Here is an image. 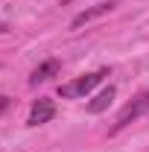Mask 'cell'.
<instances>
[{"instance_id":"cell-4","label":"cell","mask_w":149,"mask_h":152,"mask_svg":"<svg viewBox=\"0 0 149 152\" xmlns=\"http://www.w3.org/2000/svg\"><path fill=\"white\" fill-rule=\"evenodd\" d=\"M117 3H96V6H91V9H85V12H79L73 20H70V26L73 29H79L82 23H88V20H93V18H99V15H108Z\"/></svg>"},{"instance_id":"cell-1","label":"cell","mask_w":149,"mask_h":152,"mask_svg":"<svg viewBox=\"0 0 149 152\" xmlns=\"http://www.w3.org/2000/svg\"><path fill=\"white\" fill-rule=\"evenodd\" d=\"M105 76H108V70L102 67V70H93V73L79 76L73 82H64V85H58V96H64V99H79V96H85L88 91H93Z\"/></svg>"},{"instance_id":"cell-7","label":"cell","mask_w":149,"mask_h":152,"mask_svg":"<svg viewBox=\"0 0 149 152\" xmlns=\"http://www.w3.org/2000/svg\"><path fill=\"white\" fill-rule=\"evenodd\" d=\"M6 108H9V96L0 94V111H6Z\"/></svg>"},{"instance_id":"cell-2","label":"cell","mask_w":149,"mask_h":152,"mask_svg":"<svg viewBox=\"0 0 149 152\" xmlns=\"http://www.w3.org/2000/svg\"><path fill=\"white\" fill-rule=\"evenodd\" d=\"M146 111H149V91H140L137 96H131V102H126V105L120 108V114H117V123L111 126V134H117L120 129H126L129 123H134L137 117H143Z\"/></svg>"},{"instance_id":"cell-6","label":"cell","mask_w":149,"mask_h":152,"mask_svg":"<svg viewBox=\"0 0 149 152\" xmlns=\"http://www.w3.org/2000/svg\"><path fill=\"white\" fill-rule=\"evenodd\" d=\"M114 94H117V91H114V85L102 88V91H99V94H96V96L91 99V102H88V111H91V114H99V111H105V108L111 105Z\"/></svg>"},{"instance_id":"cell-5","label":"cell","mask_w":149,"mask_h":152,"mask_svg":"<svg viewBox=\"0 0 149 152\" xmlns=\"http://www.w3.org/2000/svg\"><path fill=\"white\" fill-rule=\"evenodd\" d=\"M56 73H58V61H56V58H47V61H41L35 70H32V76H29V85L47 82V79H53Z\"/></svg>"},{"instance_id":"cell-3","label":"cell","mask_w":149,"mask_h":152,"mask_svg":"<svg viewBox=\"0 0 149 152\" xmlns=\"http://www.w3.org/2000/svg\"><path fill=\"white\" fill-rule=\"evenodd\" d=\"M53 117H56V105H53V99H47V96H38L35 102H32V108H29L26 126H44V123H50Z\"/></svg>"}]
</instances>
